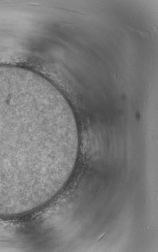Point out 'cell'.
<instances>
[{"label":"cell","instance_id":"cell-1","mask_svg":"<svg viewBox=\"0 0 158 252\" xmlns=\"http://www.w3.org/2000/svg\"><path fill=\"white\" fill-rule=\"evenodd\" d=\"M60 126L57 108L42 94L0 82V190L45 174Z\"/></svg>","mask_w":158,"mask_h":252}]
</instances>
